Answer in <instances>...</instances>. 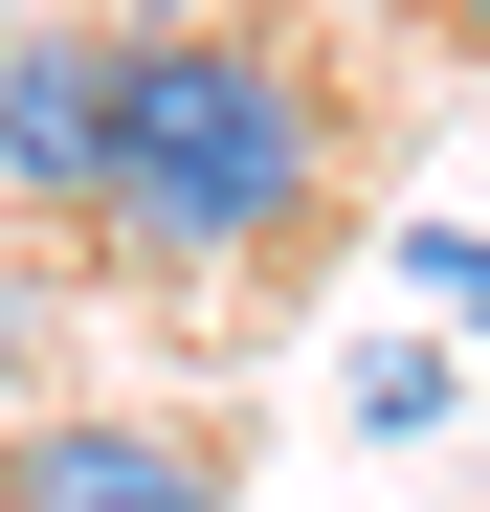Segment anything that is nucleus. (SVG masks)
<instances>
[{"mask_svg":"<svg viewBox=\"0 0 490 512\" xmlns=\"http://www.w3.org/2000/svg\"><path fill=\"white\" fill-rule=\"evenodd\" d=\"M446 45H490V0H446Z\"/></svg>","mask_w":490,"mask_h":512,"instance_id":"6","label":"nucleus"},{"mask_svg":"<svg viewBox=\"0 0 490 512\" xmlns=\"http://www.w3.org/2000/svg\"><path fill=\"white\" fill-rule=\"evenodd\" d=\"M335 401H357V446H424V423L468 401V357H446V334H357V379H335Z\"/></svg>","mask_w":490,"mask_h":512,"instance_id":"4","label":"nucleus"},{"mask_svg":"<svg viewBox=\"0 0 490 512\" xmlns=\"http://www.w3.org/2000/svg\"><path fill=\"white\" fill-rule=\"evenodd\" d=\"M401 290H424L446 334H490V223H401Z\"/></svg>","mask_w":490,"mask_h":512,"instance_id":"5","label":"nucleus"},{"mask_svg":"<svg viewBox=\"0 0 490 512\" xmlns=\"http://www.w3.org/2000/svg\"><path fill=\"white\" fill-rule=\"evenodd\" d=\"M0 512H223V468L156 446V423H23L0 446Z\"/></svg>","mask_w":490,"mask_h":512,"instance_id":"3","label":"nucleus"},{"mask_svg":"<svg viewBox=\"0 0 490 512\" xmlns=\"http://www.w3.org/2000/svg\"><path fill=\"white\" fill-rule=\"evenodd\" d=\"M312 179H335V112H312V67L290 45H245V23H156L112 45V268L134 290H223V268H268V245L312 223Z\"/></svg>","mask_w":490,"mask_h":512,"instance_id":"1","label":"nucleus"},{"mask_svg":"<svg viewBox=\"0 0 490 512\" xmlns=\"http://www.w3.org/2000/svg\"><path fill=\"white\" fill-rule=\"evenodd\" d=\"M0 201H23V223H90L112 201V45L0 23Z\"/></svg>","mask_w":490,"mask_h":512,"instance_id":"2","label":"nucleus"}]
</instances>
